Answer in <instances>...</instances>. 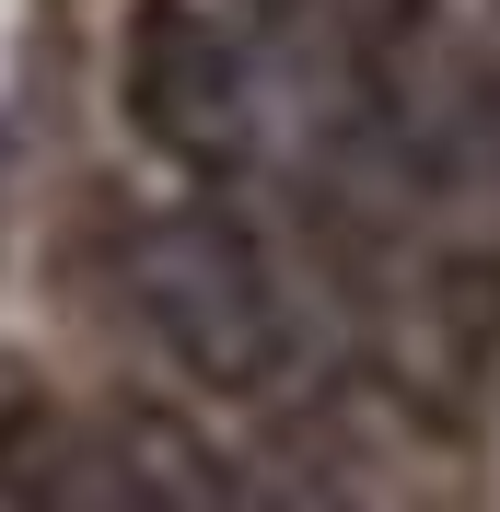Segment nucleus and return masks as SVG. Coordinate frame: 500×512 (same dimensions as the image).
Instances as JSON below:
<instances>
[{
  "label": "nucleus",
  "instance_id": "f257e3e1",
  "mask_svg": "<svg viewBox=\"0 0 500 512\" xmlns=\"http://www.w3.org/2000/svg\"><path fill=\"white\" fill-rule=\"evenodd\" d=\"M128 291H140V326L163 338V361L210 396H268L291 373L280 268L233 210H152L128 245Z\"/></svg>",
  "mask_w": 500,
  "mask_h": 512
},
{
  "label": "nucleus",
  "instance_id": "f03ea898",
  "mask_svg": "<svg viewBox=\"0 0 500 512\" xmlns=\"http://www.w3.org/2000/svg\"><path fill=\"white\" fill-rule=\"evenodd\" d=\"M117 117L140 152L187 163V175H221L245 152V47H233V24H210L198 0H128Z\"/></svg>",
  "mask_w": 500,
  "mask_h": 512
},
{
  "label": "nucleus",
  "instance_id": "7ed1b4c3",
  "mask_svg": "<svg viewBox=\"0 0 500 512\" xmlns=\"http://www.w3.org/2000/svg\"><path fill=\"white\" fill-rule=\"evenodd\" d=\"M117 501L128 512H245V478L175 408H128L117 419Z\"/></svg>",
  "mask_w": 500,
  "mask_h": 512
},
{
  "label": "nucleus",
  "instance_id": "20e7f679",
  "mask_svg": "<svg viewBox=\"0 0 500 512\" xmlns=\"http://www.w3.org/2000/svg\"><path fill=\"white\" fill-rule=\"evenodd\" d=\"M431 338L466 384H500V245L431 256Z\"/></svg>",
  "mask_w": 500,
  "mask_h": 512
},
{
  "label": "nucleus",
  "instance_id": "39448f33",
  "mask_svg": "<svg viewBox=\"0 0 500 512\" xmlns=\"http://www.w3.org/2000/svg\"><path fill=\"white\" fill-rule=\"evenodd\" d=\"M338 12H349L361 35H373V47H396V35L419 24V12H431V0H338Z\"/></svg>",
  "mask_w": 500,
  "mask_h": 512
}]
</instances>
